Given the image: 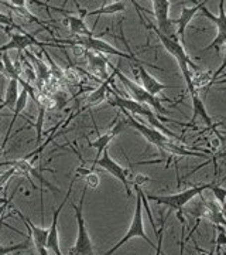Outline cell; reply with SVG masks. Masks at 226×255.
Returning a JSON list of instances; mask_svg holds the SVG:
<instances>
[{
    "instance_id": "6da1fadb",
    "label": "cell",
    "mask_w": 226,
    "mask_h": 255,
    "mask_svg": "<svg viewBox=\"0 0 226 255\" xmlns=\"http://www.w3.org/2000/svg\"><path fill=\"white\" fill-rule=\"evenodd\" d=\"M132 4L135 6L136 10L139 11V17L142 20V23L145 24L146 27H149V30H153L154 34L157 36L158 38V41L163 44V47L167 50V53L168 54H171L174 58H175V61L178 63L181 68V73H182V77H184V80L187 82V88H188V92L192 94V92H195V87H194V81H192V75L194 73L191 71V67H192V70H195V71H198V65H195V64L192 63V60L190 58V55L187 54V51H185V48L184 46L181 44L180 41H177V40H174L172 37H167L164 36L163 33H160L158 31V28L157 26H154L153 23L149 20V18H146V16L142 14V11L139 9V3H136L135 0H132Z\"/></svg>"
},
{
    "instance_id": "7a4b0ae2",
    "label": "cell",
    "mask_w": 226,
    "mask_h": 255,
    "mask_svg": "<svg viewBox=\"0 0 226 255\" xmlns=\"http://www.w3.org/2000/svg\"><path fill=\"white\" fill-rule=\"evenodd\" d=\"M112 97H113V98H109L108 100L109 105H112L113 108H119L120 111H126L129 114H132L133 117H135V115L143 117V118H146L149 121V124L151 125V128L160 130V132H163L164 135H167L168 137L177 139V140H180L181 139L178 135H175V133L171 132L170 129H167V128L164 127L163 122H171V124H175V125H178V127H191V124H182V122H178V121H175V119L168 121V119L161 118L160 115L157 117L153 111H151V108H149L147 105L140 104V102H136L135 100H130V98H125V97L119 95L116 92H113V90H112Z\"/></svg>"
},
{
    "instance_id": "3957f363",
    "label": "cell",
    "mask_w": 226,
    "mask_h": 255,
    "mask_svg": "<svg viewBox=\"0 0 226 255\" xmlns=\"http://www.w3.org/2000/svg\"><path fill=\"white\" fill-rule=\"evenodd\" d=\"M122 38H123V41H125V44H126L127 51H130V53L120 51V50H118L116 47H113L112 44L106 43L105 40H100V38H96V37H76L75 40H57V43L70 44V46L83 47L85 50H93V51H96V53L100 55L102 54L116 55V57H120V58L129 60V61H132V63L143 64V65H147V67H151V68H155V70L164 71V68L158 67V65H154V64H150V63H145V61H142L140 58H137V57L132 53V50H130L129 43L126 41L125 36H122Z\"/></svg>"
},
{
    "instance_id": "277c9868",
    "label": "cell",
    "mask_w": 226,
    "mask_h": 255,
    "mask_svg": "<svg viewBox=\"0 0 226 255\" xmlns=\"http://www.w3.org/2000/svg\"><path fill=\"white\" fill-rule=\"evenodd\" d=\"M123 114H125V118L127 119V122H129V127L135 128L136 130L140 133V135H143L145 139L147 142H150L151 145H154L160 152H161V155H165L168 157V163H170V156H172V150H174V140H171V137H168L167 135H164L163 132H160V130H157V129H154L151 127H147L146 124H142L139 119H136L132 114H129L126 111H122Z\"/></svg>"
},
{
    "instance_id": "5b68a950",
    "label": "cell",
    "mask_w": 226,
    "mask_h": 255,
    "mask_svg": "<svg viewBox=\"0 0 226 255\" xmlns=\"http://www.w3.org/2000/svg\"><path fill=\"white\" fill-rule=\"evenodd\" d=\"M214 183V182H212ZM212 183H207V184H198V186H192L187 190H182L180 193H175V194H170V196H150V194H146L149 200L154 201L157 204H163L168 209L175 210L178 213V219L181 220V223L184 224L185 221L181 216V211L182 209L190 203L192 199H195L197 196L202 194L205 190H208L209 187L212 186Z\"/></svg>"
},
{
    "instance_id": "8992f818",
    "label": "cell",
    "mask_w": 226,
    "mask_h": 255,
    "mask_svg": "<svg viewBox=\"0 0 226 255\" xmlns=\"http://www.w3.org/2000/svg\"><path fill=\"white\" fill-rule=\"evenodd\" d=\"M136 189V207H135V214H133V220H132V223H130V227L127 230V233L123 236V238L119 241L116 246H113L110 250H109L108 253L105 255H113L116 251H118L120 247H123L126 244L129 240H132V238H143L145 241H147V244L154 248L155 250V244H154L153 241L150 240V238L147 237V234L145 233V224H143V203H142V196H140V189H139V186H135Z\"/></svg>"
},
{
    "instance_id": "52a82bcc",
    "label": "cell",
    "mask_w": 226,
    "mask_h": 255,
    "mask_svg": "<svg viewBox=\"0 0 226 255\" xmlns=\"http://www.w3.org/2000/svg\"><path fill=\"white\" fill-rule=\"evenodd\" d=\"M86 191H88V186L85 184L83 190H82L81 199H79V206H76L74 201H71V206H73L74 211H75V217H76V224H78L76 241L71 248V254L73 255H95L92 240H90L88 228H86V224H85V219H83V203H85Z\"/></svg>"
},
{
    "instance_id": "ba28073f",
    "label": "cell",
    "mask_w": 226,
    "mask_h": 255,
    "mask_svg": "<svg viewBox=\"0 0 226 255\" xmlns=\"http://www.w3.org/2000/svg\"><path fill=\"white\" fill-rule=\"evenodd\" d=\"M113 73H115V75L119 78V81L125 85V88H126L127 91L130 92V95L133 97V100H135L136 102H140V104L149 105L150 108H153L154 111H157L158 114H163V115H167V114H168V111L165 110L163 105H161L158 97H153L151 94H149L142 85H139L137 82L133 81V80H130L129 77H126L125 74L119 70L118 67H113Z\"/></svg>"
},
{
    "instance_id": "9c48e42d",
    "label": "cell",
    "mask_w": 226,
    "mask_h": 255,
    "mask_svg": "<svg viewBox=\"0 0 226 255\" xmlns=\"http://www.w3.org/2000/svg\"><path fill=\"white\" fill-rule=\"evenodd\" d=\"M201 13L204 14V17H207L208 20H211L218 28V34L217 37L211 41V44H208L207 47H204L201 51H209L212 48L215 50H219V47L222 44H226V11H225V0H221L219 1V14L215 16L214 13H211L207 7V4H204L201 7Z\"/></svg>"
},
{
    "instance_id": "30bf717a",
    "label": "cell",
    "mask_w": 226,
    "mask_h": 255,
    "mask_svg": "<svg viewBox=\"0 0 226 255\" xmlns=\"http://www.w3.org/2000/svg\"><path fill=\"white\" fill-rule=\"evenodd\" d=\"M4 31L9 34L10 40L7 43H4L3 46H0V57H1V54H4V53H7V51H11V50H17L18 53H21V51H24L26 48H28V47L31 46H57V44L41 43V41H38L33 34H28V33H24V31H23V33H11L7 28H4Z\"/></svg>"
},
{
    "instance_id": "8fae6325",
    "label": "cell",
    "mask_w": 226,
    "mask_h": 255,
    "mask_svg": "<svg viewBox=\"0 0 226 255\" xmlns=\"http://www.w3.org/2000/svg\"><path fill=\"white\" fill-rule=\"evenodd\" d=\"M95 166H100L102 169H105V170H106L108 173L112 174L113 177H116L119 182L125 186V190H126L127 196H132V190H130V180H129V176H130L129 170L125 169V167H122L118 162H115V160L112 159V156H110V153H109L108 149L102 153L99 160L90 167V170H92Z\"/></svg>"
},
{
    "instance_id": "7c38bea8",
    "label": "cell",
    "mask_w": 226,
    "mask_h": 255,
    "mask_svg": "<svg viewBox=\"0 0 226 255\" xmlns=\"http://www.w3.org/2000/svg\"><path fill=\"white\" fill-rule=\"evenodd\" d=\"M76 180V176H74L73 182L70 184V187H68V193L65 194V197H64L63 203L60 204V207L54 211V216H53V221H51V226L48 228V238H47V250H51V251H54L55 255H63L61 253V248H60V236H58V220H60V214H61V211L65 207V204H67V201L70 200V197H71V191H73L74 187V183Z\"/></svg>"
},
{
    "instance_id": "4fadbf2b",
    "label": "cell",
    "mask_w": 226,
    "mask_h": 255,
    "mask_svg": "<svg viewBox=\"0 0 226 255\" xmlns=\"http://www.w3.org/2000/svg\"><path fill=\"white\" fill-rule=\"evenodd\" d=\"M16 214H17L20 220L26 224V227H27V231L30 233V238H31V241L34 243V246H36L37 251H38V254L40 255H48V250H47V238H48V230L44 227H37L34 226L30 219H27L20 210H16L14 211Z\"/></svg>"
},
{
    "instance_id": "5bb4252c",
    "label": "cell",
    "mask_w": 226,
    "mask_h": 255,
    "mask_svg": "<svg viewBox=\"0 0 226 255\" xmlns=\"http://www.w3.org/2000/svg\"><path fill=\"white\" fill-rule=\"evenodd\" d=\"M127 125H129L127 119H120V121H118V122H116V125L112 128L109 132L103 133V135H99V137H98L96 140H92V142H89V143H88V146H89V147L96 149V157H95V160H93L92 166H93V164L99 160L102 153H103V152L108 149L109 143L113 140V137H116L119 133H122V132L125 130V128H126Z\"/></svg>"
},
{
    "instance_id": "9a60e30c",
    "label": "cell",
    "mask_w": 226,
    "mask_h": 255,
    "mask_svg": "<svg viewBox=\"0 0 226 255\" xmlns=\"http://www.w3.org/2000/svg\"><path fill=\"white\" fill-rule=\"evenodd\" d=\"M137 68V73H139V77H140V81H142V87L145 88L146 91L149 94H151L153 97H157L160 95L164 90H172V88H178L177 85H167V84H163L160 82L158 80H155L151 74L147 71L146 65L143 64H135Z\"/></svg>"
},
{
    "instance_id": "2e32d148",
    "label": "cell",
    "mask_w": 226,
    "mask_h": 255,
    "mask_svg": "<svg viewBox=\"0 0 226 255\" xmlns=\"http://www.w3.org/2000/svg\"><path fill=\"white\" fill-rule=\"evenodd\" d=\"M153 11L154 17L157 20L158 24V31L163 33L164 36H170V26H171V18H170V6L171 1L168 0H153Z\"/></svg>"
},
{
    "instance_id": "e0dca14e",
    "label": "cell",
    "mask_w": 226,
    "mask_h": 255,
    "mask_svg": "<svg viewBox=\"0 0 226 255\" xmlns=\"http://www.w3.org/2000/svg\"><path fill=\"white\" fill-rule=\"evenodd\" d=\"M207 4V1H199L197 6L194 7H187V6H182L181 7V14L180 17L175 18V20H171V23H175L178 27H177V34L181 37V44L184 46L185 43V30L188 27V24L191 23V20L195 17L197 11L201 10V7Z\"/></svg>"
},
{
    "instance_id": "ac0fdd59",
    "label": "cell",
    "mask_w": 226,
    "mask_h": 255,
    "mask_svg": "<svg viewBox=\"0 0 226 255\" xmlns=\"http://www.w3.org/2000/svg\"><path fill=\"white\" fill-rule=\"evenodd\" d=\"M113 80H115V73L112 74L108 80H105V81L102 82V85L98 87L95 91L90 94L89 97H88V100H86V102H85V105H83L81 110H79V114L83 112V111L89 110L90 107H93V105H98V104H100L102 101L105 100V98L108 97V92L112 91L110 84L113 82Z\"/></svg>"
},
{
    "instance_id": "d6986e66",
    "label": "cell",
    "mask_w": 226,
    "mask_h": 255,
    "mask_svg": "<svg viewBox=\"0 0 226 255\" xmlns=\"http://www.w3.org/2000/svg\"><path fill=\"white\" fill-rule=\"evenodd\" d=\"M191 95V101H192V111H194V114H192V118H191V121H192V124L197 121L198 118L202 119V122L207 125L208 128H215L217 125H214V122H212V119H211V117H209L208 111H207V108H205V102H204V100L201 98L198 95V91L192 92V94H190Z\"/></svg>"
},
{
    "instance_id": "ffe728a7",
    "label": "cell",
    "mask_w": 226,
    "mask_h": 255,
    "mask_svg": "<svg viewBox=\"0 0 226 255\" xmlns=\"http://www.w3.org/2000/svg\"><path fill=\"white\" fill-rule=\"evenodd\" d=\"M65 24H68V27L71 30L74 36L76 37H93L92 30L88 28L86 23L82 16H74V14H67V17L64 20Z\"/></svg>"
},
{
    "instance_id": "44dd1931",
    "label": "cell",
    "mask_w": 226,
    "mask_h": 255,
    "mask_svg": "<svg viewBox=\"0 0 226 255\" xmlns=\"http://www.w3.org/2000/svg\"><path fill=\"white\" fill-rule=\"evenodd\" d=\"M18 80L13 78V80H9V84H7V90H6V94L3 97V100L0 102V112L1 110H10L14 111V107H16V102L18 100V95H20V91H18Z\"/></svg>"
},
{
    "instance_id": "7402d4cb",
    "label": "cell",
    "mask_w": 226,
    "mask_h": 255,
    "mask_svg": "<svg viewBox=\"0 0 226 255\" xmlns=\"http://www.w3.org/2000/svg\"><path fill=\"white\" fill-rule=\"evenodd\" d=\"M127 1H108L105 4H102L100 7L89 11H83L82 17H90V16H102V14H116L120 11L126 10Z\"/></svg>"
},
{
    "instance_id": "603a6c76",
    "label": "cell",
    "mask_w": 226,
    "mask_h": 255,
    "mask_svg": "<svg viewBox=\"0 0 226 255\" xmlns=\"http://www.w3.org/2000/svg\"><path fill=\"white\" fill-rule=\"evenodd\" d=\"M1 4H4V6H7L10 10H13L16 14H18L21 18H27L30 23H36V24H40L41 27L44 28V30H47L51 36H54V33H53V30L48 27L47 24H45L44 21H41L40 18L37 17V16H34L30 10L27 9V6H14V4H11L10 1H0Z\"/></svg>"
},
{
    "instance_id": "cb8c5ba5",
    "label": "cell",
    "mask_w": 226,
    "mask_h": 255,
    "mask_svg": "<svg viewBox=\"0 0 226 255\" xmlns=\"http://www.w3.org/2000/svg\"><path fill=\"white\" fill-rule=\"evenodd\" d=\"M27 101H28V94L27 91L23 88L21 92H20V95H18V100L16 102V107H14V111H13V117H11V121H10V125H9V129H7V132H6V136H4V140H3V145L1 147H4L6 143L9 142V137L11 135V129L14 127V124H16V121H17L18 115L24 111L26 108V105H27Z\"/></svg>"
},
{
    "instance_id": "d4e9b609",
    "label": "cell",
    "mask_w": 226,
    "mask_h": 255,
    "mask_svg": "<svg viewBox=\"0 0 226 255\" xmlns=\"http://www.w3.org/2000/svg\"><path fill=\"white\" fill-rule=\"evenodd\" d=\"M85 54L88 57V60H89L90 67H92V70L93 71H96L98 75H102V78L103 80H108L110 75H108L106 73V65H108V60L106 58H103L100 54H92L89 53L88 50H85Z\"/></svg>"
},
{
    "instance_id": "484cf974",
    "label": "cell",
    "mask_w": 226,
    "mask_h": 255,
    "mask_svg": "<svg viewBox=\"0 0 226 255\" xmlns=\"http://www.w3.org/2000/svg\"><path fill=\"white\" fill-rule=\"evenodd\" d=\"M28 58L33 61V65H36L37 67V73H38V77H40V80H45V78H48V75H50V71H48V67L45 65L41 60H38L37 57L31 54V53H26Z\"/></svg>"
},
{
    "instance_id": "4316f807",
    "label": "cell",
    "mask_w": 226,
    "mask_h": 255,
    "mask_svg": "<svg viewBox=\"0 0 226 255\" xmlns=\"http://www.w3.org/2000/svg\"><path fill=\"white\" fill-rule=\"evenodd\" d=\"M209 190L214 193V196H215V199H217V203L224 209L225 207V203H226V189L224 187H221V184L219 183H212V186L209 187Z\"/></svg>"
},
{
    "instance_id": "83f0119b",
    "label": "cell",
    "mask_w": 226,
    "mask_h": 255,
    "mask_svg": "<svg viewBox=\"0 0 226 255\" xmlns=\"http://www.w3.org/2000/svg\"><path fill=\"white\" fill-rule=\"evenodd\" d=\"M164 227H165V217L161 219V224H160V230L157 231L155 237L158 238V243L155 247V255H164L161 251V244H163V237H164Z\"/></svg>"
},
{
    "instance_id": "f1b7e54d",
    "label": "cell",
    "mask_w": 226,
    "mask_h": 255,
    "mask_svg": "<svg viewBox=\"0 0 226 255\" xmlns=\"http://www.w3.org/2000/svg\"><path fill=\"white\" fill-rule=\"evenodd\" d=\"M0 26H9V27H13L18 30V31H21V28L20 26H17L16 23H14V20L11 16L9 14H4V13H0Z\"/></svg>"
},
{
    "instance_id": "f546056e",
    "label": "cell",
    "mask_w": 226,
    "mask_h": 255,
    "mask_svg": "<svg viewBox=\"0 0 226 255\" xmlns=\"http://www.w3.org/2000/svg\"><path fill=\"white\" fill-rule=\"evenodd\" d=\"M225 68H226V46H225V53H224V60H222V64L219 65V68H218L217 71L212 74V82H211L209 88H211V87L214 85V82L217 81L218 78H219V77L222 75V73H224V70H225Z\"/></svg>"
},
{
    "instance_id": "4dcf8cb0",
    "label": "cell",
    "mask_w": 226,
    "mask_h": 255,
    "mask_svg": "<svg viewBox=\"0 0 226 255\" xmlns=\"http://www.w3.org/2000/svg\"><path fill=\"white\" fill-rule=\"evenodd\" d=\"M55 101H58V102H57V107H58V108H63L64 105H65V102L68 101V97H67L65 92H57V94H55Z\"/></svg>"
},
{
    "instance_id": "1f68e13d",
    "label": "cell",
    "mask_w": 226,
    "mask_h": 255,
    "mask_svg": "<svg viewBox=\"0 0 226 255\" xmlns=\"http://www.w3.org/2000/svg\"><path fill=\"white\" fill-rule=\"evenodd\" d=\"M222 75H224V77H226V73L222 74ZM222 75H221V77H222ZM221 77H219V78H221ZM222 91H226V88H222Z\"/></svg>"
}]
</instances>
